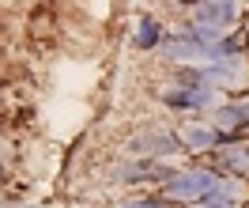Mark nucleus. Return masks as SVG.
Returning a JSON list of instances; mask_svg holds the SVG:
<instances>
[{
	"mask_svg": "<svg viewBox=\"0 0 249 208\" xmlns=\"http://www.w3.org/2000/svg\"><path fill=\"white\" fill-rule=\"evenodd\" d=\"M204 189H212V178L208 174H189V178H178V182H170V193L174 197H189V193H204Z\"/></svg>",
	"mask_w": 249,
	"mask_h": 208,
	"instance_id": "1",
	"label": "nucleus"
},
{
	"mask_svg": "<svg viewBox=\"0 0 249 208\" xmlns=\"http://www.w3.org/2000/svg\"><path fill=\"white\" fill-rule=\"evenodd\" d=\"M246 121H249V102H238V106H223V110H219V125H227V129L246 125Z\"/></svg>",
	"mask_w": 249,
	"mask_h": 208,
	"instance_id": "2",
	"label": "nucleus"
},
{
	"mask_svg": "<svg viewBox=\"0 0 249 208\" xmlns=\"http://www.w3.org/2000/svg\"><path fill=\"white\" fill-rule=\"evenodd\" d=\"M185 140H189V148H208V144H215V132L204 129V125H189L185 129Z\"/></svg>",
	"mask_w": 249,
	"mask_h": 208,
	"instance_id": "3",
	"label": "nucleus"
},
{
	"mask_svg": "<svg viewBox=\"0 0 249 208\" xmlns=\"http://www.w3.org/2000/svg\"><path fill=\"white\" fill-rule=\"evenodd\" d=\"M200 19H234V8H223V4H212V8H200Z\"/></svg>",
	"mask_w": 249,
	"mask_h": 208,
	"instance_id": "4",
	"label": "nucleus"
},
{
	"mask_svg": "<svg viewBox=\"0 0 249 208\" xmlns=\"http://www.w3.org/2000/svg\"><path fill=\"white\" fill-rule=\"evenodd\" d=\"M136 42H140V46H151V42H155V23H151V19H140V34H136Z\"/></svg>",
	"mask_w": 249,
	"mask_h": 208,
	"instance_id": "5",
	"label": "nucleus"
},
{
	"mask_svg": "<svg viewBox=\"0 0 249 208\" xmlns=\"http://www.w3.org/2000/svg\"><path fill=\"white\" fill-rule=\"evenodd\" d=\"M132 208H155V201H136Z\"/></svg>",
	"mask_w": 249,
	"mask_h": 208,
	"instance_id": "6",
	"label": "nucleus"
}]
</instances>
